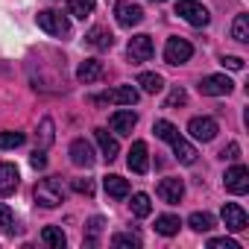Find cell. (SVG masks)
Wrapping results in <instances>:
<instances>
[{
  "mask_svg": "<svg viewBox=\"0 0 249 249\" xmlns=\"http://www.w3.org/2000/svg\"><path fill=\"white\" fill-rule=\"evenodd\" d=\"M153 132H156L161 141H167V144L173 147V156H176L182 164H194V161H196V150H194V144H188V141L179 135V129L173 126L170 120H156V123H153Z\"/></svg>",
  "mask_w": 249,
  "mask_h": 249,
  "instance_id": "6da1fadb",
  "label": "cell"
},
{
  "mask_svg": "<svg viewBox=\"0 0 249 249\" xmlns=\"http://www.w3.org/2000/svg\"><path fill=\"white\" fill-rule=\"evenodd\" d=\"M36 202H38L41 208H56V205H62V202H65V188H62V182H59L56 176L41 179V182L36 185Z\"/></svg>",
  "mask_w": 249,
  "mask_h": 249,
  "instance_id": "7a4b0ae2",
  "label": "cell"
},
{
  "mask_svg": "<svg viewBox=\"0 0 249 249\" xmlns=\"http://www.w3.org/2000/svg\"><path fill=\"white\" fill-rule=\"evenodd\" d=\"M36 21H38V27H41L47 36H56V38H68V36H71V21H68L62 12H53V9H41Z\"/></svg>",
  "mask_w": 249,
  "mask_h": 249,
  "instance_id": "3957f363",
  "label": "cell"
},
{
  "mask_svg": "<svg viewBox=\"0 0 249 249\" xmlns=\"http://www.w3.org/2000/svg\"><path fill=\"white\" fill-rule=\"evenodd\" d=\"M176 15L182 21H188L191 27H208V21H211V12L199 3V0H179V3H176Z\"/></svg>",
  "mask_w": 249,
  "mask_h": 249,
  "instance_id": "277c9868",
  "label": "cell"
},
{
  "mask_svg": "<svg viewBox=\"0 0 249 249\" xmlns=\"http://www.w3.org/2000/svg\"><path fill=\"white\" fill-rule=\"evenodd\" d=\"M138 88L135 85H117V88H111V91H106V94H97V97H91L97 106H106V103H117V106H135L138 103Z\"/></svg>",
  "mask_w": 249,
  "mask_h": 249,
  "instance_id": "5b68a950",
  "label": "cell"
},
{
  "mask_svg": "<svg viewBox=\"0 0 249 249\" xmlns=\"http://www.w3.org/2000/svg\"><path fill=\"white\" fill-rule=\"evenodd\" d=\"M191 56H194V44L188 38H179V36L167 38V44H164V62L167 65H185V62H191Z\"/></svg>",
  "mask_w": 249,
  "mask_h": 249,
  "instance_id": "8992f818",
  "label": "cell"
},
{
  "mask_svg": "<svg viewBox=\"0 0 249 249\" xmlns=\"http://www.w3.org/2000/svg\"><path fill=\"white\" fill-rule=\"evenodd\" d=\"M196 88H199V94H205V97H226V94H231L234 82H231L226 73H211V76H202Z\"/></svg>",
  "mask_w": 249,
  "mask_h": 249,
  "instance_id": "52a82bcc",
  "label": "cell"
},
{
  "mask_svg": "<svg viewBox=\"0 0 249 249\" xmlns=\"http://www.w3.org/2000/svg\"><path fill=\"white\" fill-rule=\"evenodd\" d=\"M223 185H226V191H229V194L243 196V194L249 191V170H246L243 164L229 167V170H226V176H223Z\"/></svg>",
  "mask_w": 249,
  "mask_h": 249,
  "instance_id": "ba28073f",
  "label": "cell"
},
{
  "mask_svg": "<svg viewBox=\"0 0 249 249\" xmlns=\"http://www.w3.org/2000/svg\"><path fill=\"white\" fill-rule=\"evenodd\" d=\"M114 18H117V24L120 27H138L141 21H144V9L138 6V3H132V0H120V3L114 6Z\"/></svg>",
  "mask_w": 249,
  "mask_h": 249,
  "instance_id": "9c48e42d",
  "label": "cell"
},
{
  "mask_svg": "<svg viewBox=\"0 0 249 249\" xmlns=\"http://www.w3.org/2000/svg\"><path fill=\"white\" fill-rule=\"evenodd\" d=\"M126 53H129V59L135 62V65H141V62H150L153 59V53H156V47H153V38L150 36H132L129 38V47H126Z\"/></svg>",
  "mask_w": 249,
  "mask_h": 249,
  "instance_id": "30bf717a",
  "label": "cell"
},
{
  "mask_svg": "<svg viewBox=\"0 0 249 249\" xmlns=\"http://www.w3.org/2000/svg\"><path fill=\"white\" fill-rule=\"evenodd\" d=\"M188 132H191V138H196V141H214L217 138V132H220V126H217V120L214 117H194L191 123H188Z\"/></svg>",
  "mask_w": 249,
  "mask_h": 249,
  "instance_id": "8fae6325",
  "label": "cell"
},
{
  "mask_svg": "<svg viewBox=\"0 0 249 249\" xmlns=\"http://www.w3.org/2000/svg\"><path fill=\"white\" fill-rule=\"evenodd\" d=\"M68 156H71V161H73L76 167H85V170L94 167V161H97V159H94V147H91L85 138H73Z\"/></svg>",
  "mask_w": 249,
  "mask_h": 249,
  "instance_id": "7c38bea8",
  "label": "cell"
},
{
  "mask_svg": "<svg viewBox=\"0 0 249 249\" xmlns=\"http://www.w3.org/2000/svg\"><path fill=\"white\" fill-rule=\"evenodd\" d=\"M156 194H159V199H161V202L176 205V202L185 196V182H182V179H176V176H167V179H161V182H159Z\"/></svg>",
  "mask_w": 249,
  "mask_h": 249,
  "instance_id": "4fadbf2b",
  "label": "cell"
},
{
  "mask_svg": "<svg viewBox=\"0 0 249 249\" xmlns=\"http://www.w3.org/2000/svg\"><path fill=\"white\" fill-rule=\"evenodd\" d=\"M220 217H223V223H226L229 231H243L249 226V217H246V211L237 202H226L223 211H220Z\"/></svg>",
  "mask_w": 249,
  "mask_h": 249,
  "instance_id": "5bb4252c",
  "label": "cell"
},
{
  "mask_svg": "<svg viewBox=\"0 0 249 249\" xmlns=\"http://www.w3.org/2000/svg\"><path fill=\"white\" fill-rule=\"evenodd\" d=\"M18 185H21V173H18V167L9 164V161H0V199L9 196V194H15Z\"/></svg>",
  "mask_w": 249,
  "mask_h": 249,
  "instance_id": "9a60e30c",
  "label": "cell"
},
{
  "mask_svg": "<svg viewBox=\"0 0 249 249\" xmlns=\"http://www.w3.org/2000/svg\"><path fill=\"white\" fill-rule=\"evenodd\" d=\"M126 164H129V170L138 173V176H144V173L150 170V156H147V144H144V141H135V144L129 147Z\"/></svg>",
  "mask_w": 249,
  "mask_h": 249,
  "instance_id": "2e32d148",
  "label": "cell"
},
{
  "mask_svg": "<svg viewBox=\"0 0 249 249\" xmlns=\"http://www.w3.org/2000/svg\"><path fill=\"white\" fill-rule=\"evenodd\" d=\"M108 123H111V129H114L117 135H132L135 123H138V114H135L132 108H120V111H114V114L108 117Z\"/></svg>",
  "mask_w": 249,
  "mask_h": 249,
  "instance_id": "e0dca14e",
  "label": "cell"
},
{
  "mask_svg": "<svg viewBox=\"0 0 249 249\" xmlns=\"http://www.w3.org/2000/svg\"><path fill=\"white\" fill-rule=\"evenodd\" d=\"M103 188H106V194H108L111 199H126V196H129V182L123 179V176H117V173L103 176Z\"/></svg>",
  "mask_w": 249,
  "mask_h": 249,
  "instance_id": "ac0fdd59",
  "label": "cell"
},
{
  "mask_svg": "<svg viewBox=\"0 0 249 249\" xmlns=\"http://www.w3.org/2000/svg\"><path fill=\"white\" fill-rule=\"evenodd\" d=\"M100 76H103V62H100V59H85V62H79V68H76V79H79V82L91 85V82H97Z\"/></svg>",
  "mask_w": 249,
  "mask_h": 249,
  "instance_id": "d6986e66",
  "label": "cell"
},
{
  "mask_svg": "<svg viewBox=\"0 0 249 249\" xmlns=\"http://www.w3.org/2000/svg\"><path fill=\"white\" fill-rule=\"evenodd\" d=\"M94 138H97V144H100V153H103V159H106V161H114V159H117V153H120V144H117V138H111L106 129H94Z\"/></svg>",
  "mask_w": 249,
  "mask_h": 249,
  "instance_id": "ffe728a7",
  "label": "cell"
},
{
  "mask_svg": "<svg viewBox=\"0 0 249 249\" xmlns=\"http://www.w3.org/2000/svg\"><path fill=\"white\" fill-rule=\"evenodd\" d=\"M85 41H88L94 50H111L114 36H111L106 27H91V30H88V36H85Z\"/></svg>",
  "mask_w": 249,
  "mask_h": 249,
  "instance_id": "44dd1931",
  "label": "cell"
},
{
  "mask_svg": "<svg viewBox=\"0 0 249 249\" xmlns=\"http://www.w3.org/2000/svg\"><path fill=\"white\" fill-rule=\"evenodd\" d=\"M179 229H182V220H179L176 214H161V217H156V231H159V234L173 237V234H179Z\"/></svg>",
  "mask_w": 249,
  "mask_h": 249,
  "instance_id": "7402d4cb",
  "label": "cell"
},
{
  "mask_svg": "<svg viewBox=\"0 0 249 249\" xmlns=\"http://www.w3.org/2000/svg\"><path fill=\"white\" fill-rule=\"evenodd\" d=\"M138 85H141L144 94H159V91H164V79H161L159 73H150V71L138 73Z\"/></svg>",
  "mask_w": 249,
  "mask_h": 249,
  "instance_id": "603a6c76",
  "label": "cell"
},
{
  "mask_svg": "<svg viewBox=\"0 0 249 249\" xmlns=\"http://www.w3.org/2000/svg\"><path fill=\"white\" fill-rule=\"evenodd\" d=\"M41 240H44L50 249H65V243H68V237H65V231H62L59 226H44Z\"/></svg>",
  "mask_w": 249,
  "mask_h": 249,
  "instance_id": "cb8c5ba5",
  "label": "cell"
},
{
  "mask_svg": "<svg viewBox=\"0 0 249 249\" xmlns=\"http://www.w3.org/2000/svg\"><path fill=\"white\" fill-rule=\"evenodd\" d=\"M94 6H97V0H68V15L85 21V18L94 12Z\"/></svg>",
  "mask_w": 249,
  "mask_h": 249,
  "instance_id": "d4e9b609",
  "label": "cell"
},
{
  "mask_svg": "<svg viewBox=\"0 0 249 249\" xmlns=\"http://www.w3.org/2000/svg\"><path fill=\"white\" fill-rule=\"evenodd\" d=\"M188 226L202 234V231H211V229H214V217H211L208 211H194V214L188 217Z\"/></svg>",
  "mask_w": 249,
  "mask_h": 249,
  "instance_id": "484cf974",
  "label": "cell"
},
{
  "mask_svg": "<svg viewBox=\"0 0 249 249\" xmlns=\"http://www.w3.org/2000/svg\"><path fill=\"white\" fill-rule=\"evenodd\" d=\"M132 214L135 217H150L153 214V199H150V194H132Z\"/></svg>",
  "mask_w": 249,
  "mask_h": 249,
  "instance_id": "4316f807",
  "label": "cell"
},
{
  "mask_svg": "<svg viewBox=\"0 0 249 249\" xmlns=\"http://www.w3.org/2000/svg\"><path fill=\"white\" fill-rule=\"evenodd\" d=\"M231 38L240 41V44L249 41V15H237V18H234V24H231Z\"/></svg>",
  "mask_w": 249,
  "mask_h": 249,
  "instance_id": "83f0119b",
  "label": "cell"
},
{
  "mask_svg": "<svg viewBox=\"0 0 249 249\" xmlns=\"http://www.w3.org/2000/svg\"><path fill=\"white\" fill-rule=\"evenodd\" d=\"M0 229H3L6 234H15V231H18V223H15V211H12L6 202H0Z\"/></svg>",
  "mask_w": 249,
  "mask_h": 249,
  "instance_id": "f1b7e54d",
  "label": "cell"
},
{
  "mask_svg": "<svg viewBox=\"0 0 249 249\" xmlns=\"http://www.w3.org/2000/svg\"><path fill=\"white\" fill-rule=\"evenodd\" d=\"M27 135L24 132H0V150H18L24 147Z\"/></svg>",
  "mask_w": 249,
  "mask_h": 249,
  "instance_id": "f546056e",
  "label": "cell"
},
{
  "mask_svg": "<svg viewBox=\"0 0 249 249\" xmlns=\"http://www.w3.org/2000/svg\"><path fill=\"white\" fill-rule=\"evenodd\" d=\"M103 226H106V220H103V217H91V220H88V237H85V243H88V246H94V243H97V234L103 231Z\"/></svg>",
  "mask_w": 249,
  "mask_h": 249,
  "instance_id": "4dcf8cb0",
  "label": "cell"
},
{
  "mask_svg": "<svg viewBox=\"0 0 249 249\" xmlns=\"http://www.w3.org/2000/svg\"><path fill=\"white\" fill-rule=\"evenodd\" d=\"M111 246H117V249H123V246H126V249H138L141 240H138L135 234H114V237H111Z\"/></svg>",
  "mask_w": 249,
  "mask_h": 249,
  "instance_id": "1f68e13d",
  "label": "cell"
},
{
  "mask_svg": "<svg viewBox=\"0 0 249 249\" xmlns=\"http://www.w3.org/2000/svg\"><path fill=\"white\" fill-rule=\"evenodd\" d=\"M185 103H188L185 88H173V91L167 94V100H164V108H176V106H185Z\"/></svg>",
  "mask_w": 249,
  "mask_h": 249,
  "instance_id": "d6a6232c",
  "label": "cell"
},
{
  "mask_svg": "<svg viewBox=\"0 0 249 249\" xmlns=\"http://www.w3.org/2000/svg\"><path fill=\"white\" fill-rule=\"evenodd\" d=\"M38 135H41V150H47V147L53 144V120H50V117L41 120V132H38Z\"/></svg>",
  "mask_w": 249,
  "mask_h": 249,
  "instance_id": "836d02e7",
  "label": "cell"
},
{
  "mask_svg": "<svg viewBox=\"0 0 249 249\" xmlns=\"http://www.w3.org/2000/svg\"><path fill=\"white\" fill-rule=\"evenodd\" d=\"M208 249H240V243L231 240V237H211L208 240Z\"/></svg>",
  "mask_w": 249,
  "mask_h": 249,
  "instance_id": "e575fe53",
  "label": "cell"
},
{
  "mask_svg": "<svg viewBox=\"0 0 249 249\" xmlns=\"http://www.w3.org/2000/svg\"><path fill=\"white\" fill-rule=\"evenodd\" d=\"M73 191L85 194V196H94V182L91 179H73Z\"/></svg>",
  "mask_w": 249,
  "mask_h": 249,
  "instance_id": "d590c367",
  "label": "cell"
},
{
  "mask_svg": "<svg viewBox=\"0 0 249 249\" xmlns=\"http://www.w3.org/2000/svg\"><path fill=\"white\" fill-rule=\"evenodd\" d=\"M220 65L229 68V71H243V59H240V56H223Z\"/></svg>",
  "mask_w": 249,
  "mask_h": 249,
  "instance_id": "8d00e7d4",
  "label": "cell"
},
{
  "mask_svg": "<svg viewBox=\"0 0 249 249\" xmlns=\"http://www.w3.org/2000/svg\"><path fill=\"white\" fill-rule=\"evenodd\" d=\"M30 164H33L36 170H44V167H47V156H44V150H36V153L30 156Z\"/></svg>",
  "mask_w": 249,
  "mask_h": 249,
  "instance_id": "74e56055",
  "label": "cell"
},
{
  "mask_svg": "<svg viewBox=\"0 0 249 249\" xmlns=\"http://www.w3.org/2000/svg\"><path fill=\"white\" fill-rule=\"evenodd\" d=\"M220 159H226V161H237V159H240V147H237V144H229V147L220 153Z\"/></svg>",
  "mask_w": 249,
  "mask_h": 249,
  "instance_id": "f35d334b",
  "label": "cell"
},
{
  "mask_svg": "<svg viewBox=\"0 0 249 249\" xmlns=\"http://www.w3.org/2000/svg\"><path fill=\"white\" fill-rule=\"evenodd\" d=\"M153 3H164V0H153Z\"/></svg>",
  "mask_w": 249,
  "mask_h": 249,
  "instance_id": "ab89813d",
  "label": "cell"
}]
</instances>
